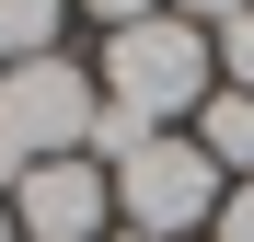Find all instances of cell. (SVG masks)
Here are the masks:
<instances>
[{
  "label": "cell",
  "mask_w": 254,
  "mask_h": 242,
  "mask_svg": "<svg viewBox=\"0 0 254 242\" xmlns=\"http://www.w3.org/2000/svg\"><path fill=\"white\" fill-rule=\"evenodd\" d=\"M58 23H69V0H0V69L58 58Z\"/></svg>",
  "instance_id": "8992f818"
},
{
  "label": "cell",
  "mask_w": 254,
  "mask_h": 242,
  "mask_svg": "<svg viewBox=\"0 0 254 242\" xmlns=\"http://www.w3.org/2000/svg\"><path fill=\"white\" fill-rule=\"evenodd\" d=\"M208 242H254V185H231V196H220V219H208Z\"/></svg>",
  "instance_id": "ba28073f"
},
{
  "label": "cell",
  "mask_w": 254,
  "mask_h": 242,
  "mask_svg": "<svg viewBox=\"0 0 254 242\" xmlns=\"http://www.w3.org/2000/svg\"><path fill=\"white\" fill-rule=\"evenodd\" d=\"M93 115H104V81L81 69V58H23V69H0V139H12L23 161L93 150Z\"/></svg>",
  "instance_id": "3957f363"
},
{
  "label": "cell",
  "mask_w": 254,
  "mask_h": 242,
  "mask_svg": "<svg viewBox=\"0 0 254 242\" xmlns=\"http://www.w3.org/2000/svg\"><path fill=\"white\" fill-rule=\"evenodd\" d=\"M116 219V173L93 150H69V161H35V173L12 185V231L23 242H104Z\"/></svg>",
  "instance_id": "277c9868"
},
{
  "label": "cell",
  "mask_w": 254,
  "mask_h": 242,
  "mask_svg": "<svg viewBox=\"0 0 254 242\" xmlns=\"http://www.w3.org/2000/svg\"><path fill=\"white\" fill-rule=\"evenodd\" d=\"M116 242H150V231H116Z\"/></svg>",
  "instance_id": "7c38bea8"
},
{
  "label": "cell",
  "mask_w": 254,
  "mask_h": 242,
  "mask_svg": "<svg viewBox=\"0 0 254 242\" xmlns=\"http://www.w3.org/2000/svg\"><path fill=\"white\" fill-rule=\"evenodd\" d=\"M220 196H231V173H220V161H208L185 127H162V139H139V150L116 161V231L185 242V231L220 219Z\"/></svg>",
  "instance_id": "7a4b0ae2"
},
{
  "label": "cell",
  "mask_w": 254,
  "mask_h": 242,
  "mask_svg": "<svg viewBox=\"0 0 254 242\" xmlns=\"http://www.w3.org/2000/svg\"><path fill=\"white\" fill-rule=\"evenodd\" d=\"M208 58H220V93H254V12H231L208 35Z\"/></svg>",
  "instance_id": "52a82bcc"
},
{
  "label": "cell",
  "mask_w": 254,
  "mask_h": 242,
  "mask_svg": "<svg viewBox=\"0 0 254 242\" xmlns=\"http://www.w3.org/2000/svg\"><path fill=\"white\" fill-rule=\"evenodd\" d=\"M185 139H196L208 161H220V173H231V185H254V93H208Z\"/></svg>",
  "instance_id": "5b68a950"
},
{
  "label": "cell",
  "mask_w": 254,
  "mask_h": 242,
  "mask_svg": "<svg viewBox=\"0 0 254 242\" xmlns=\"http://www.w3.org/2000/svg\"><path fill=\"white\" fill-rule=\"evenodd\" d=\"M69 12H93L104 35H127V23H150V12H162V0H69Z\"/></svg>",
  "instance_id": "30bf717a"
},
{
  "label": "cell",
  "mask_w": 254,
  "mask_h": 242,
  "mask_svg": "<svg viewBox=\"0 0 254 242\" xmlns=\"http://www.w3.org/2000/svg\"><path fill=\"white\" fill-rule=\"evenodd\" d=\"M104 104L127 115L139 139H162V127H196V104L220 93V58H208V35L196 23H174V12H150V23H127V35H104Z\"/></svg>",
  "instance_id": "6da1fadb"
},
{
  "label": "cell",
  "mask_w": 254,
  "mask_h": 242,
  "mask_svg": "<svg viewBox=\"0 0 254 242\" xmlns=\"http://www.w3.org/2000/svg\"><path fill=\"white\" fill-rule=\"evenodd\" d=\"M0 242H23V231H12V196H0Z\"/></svg>",
  "instance_id": "8fae6325"
},
{
  "label": "cell",
  "mask_w": 254,
  "mask_h": 242,
  "mask_svg": "<svg viewBox=\"0 0 254 242\" xmlns=\"http://www.w3.org/2000/svg\"><path fill=\"white\" fill-rule=\"evenodd\" d=\"M162 12H174V23H196V35H220L231 12H254V0H162Z\"/></svg>",
  "instance_id": "9c48e42d"
}]
</instances>
